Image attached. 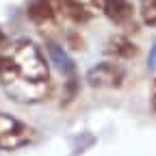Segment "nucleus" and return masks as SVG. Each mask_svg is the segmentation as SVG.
<instances>
[{
  "instance_id": "1",
  "label": "nucleus",
  "mask_w": 156,
  "mask_h": 156,
  "mask_svg": "<svg viewBox=\"0 0 156 156\" xmlns=\"http://www.w3.org/2000/svg\"><path fill=\"white\" fill-rule=\"evenodd\" d=\"M0 85L20 104H37L48 98L50 65L35 41L20 37L5 44L0 52Z\"/></svg>"
},
{
  "instance_id": "2",
  "label": "nucleus",
  "mask_w": 156,
  "mask_h": 156,
  "mask_svg": "<svg viewBox=\"0 0 156 156\" xmlns=\"http://www.w3.org/2000/svg\"><path fill=\"white\" fill-rule=\"evenodd\" d=\"M37 132L22 119H17L11 113H0V150L15 152L30 145L35 141Z\"/></svg>"
},
{
  "instance_id": "3",
  "label": "nucleus",
  "mask_w": 156,
  "mask_h": 156,
  "mask_svg": "<svg viewBox=\"0 0 156 156\" xmlns=\"http://www.w3.org/2000/svg\"><path fill=\"white\" fill-rule=\"evenodd\" d=\"M124 80H126L124 67L113 61L98 63L87 72V83L93 89H119Z\"/></svg>"
},
{
  "instance_id": "4",
  "label": "nucleus",
  "mask_w": 156,
  "mask_h": 156,
  "mask_svg": "<svg viewBox=\"0 0 156 156\" xmlns=\"http://www.w3.org/2000/svg\"><path fill=\"white\" fill-rule=\"evenodd\" d=\"M102 13L119 28H130L134 24V9L130 0H104Z\"/></svg>"
},
{
  "instance_id": "5",
  "label": "nucleus",
  "mask_w": 156,
  "mask_h": 156,
  "mask_svg": "<svg viewBox=\"0 0 156 156\" xmlns=\"http://www.w3.org/2000/svg\"><path fill=\"white\" fill-rule=\"evenodd\" d=\"M104 52L111 58H117V61H130L139 54V46L126 35H113L104 46Z\"/></svg>"
},
{
  "instance_id": "6",
  "label": "nucleus",
  "mask_w": 156,
  "mask_h": 156,
  "mask_svg": "<svg viewBox=\"0 0 156 156\" xmlns=\"http://www.w3.org/2000/svg\"><path fill=\"white\" fill-rule=\"evenodd\" d=\"M50 54H52V61H54L56 69H61L63 74H74V63L63 52V48H58L56 44H50Z\"/></svg>"
},
{
  "instance_id": "7",
  "label": "nucleus",
  "mask_w": 156,
  "mask_h": 156,
  "mask_svg": "<svg viewBox=\"0 0 156 156\" xmlns=\"http://www.w3.org/2000/svg\"><path fill=\"white\" fill-rule=\"evenodd\" d=\"M141 22L145 26H156V0H141Z\"/></svg>"
},
{
  "instance_id": "8",
  "label": "nucleus",
  "mask_w": 156,
  "mask_h": 156,
  "mask_svg": "<svg viewBox=\"0 0 156 156\" xmlns=\"http://www.w3.org/2000/svg\"><path fill=\"white\" fill-rule=\"evenodd\" d=\"M72 5L78 9V11H83L85 15H93V13H98V11H102V7H104V0H72Z\"/></svg>"
},
{
  "instance_id": "9",
  "label": "nucleus",
  "mask_w": 156,
  "mask_h": 156,
  "mask_svg": "<svg viewBox=\"0 0 156 156\" xmlns=\"http://www.w3.org/2000/svg\"><path fill=\"white\" fill-rule=\"evenodd\" d=\"M150 100H152V111L156 115V80L152 83V93H150Z\"/></svg>"
}]
</instances>
